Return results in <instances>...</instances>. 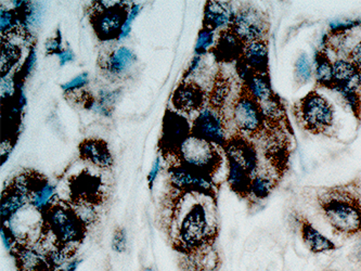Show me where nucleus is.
I'll list each match as a JSON object with an SVG mask.
<instances>
[{"label": "nucleus", "mask_w": 361, "mask_h": 271, "mask_svg": "<svg viewBox=\"0 0 361 271\" xmlns=\"http://www.w3.org/2000/svg\"><path fill=\"white\" fill-rule=\"evenodd\" d=\"M137 62V56L129 48L120 47L108 54L102 68L111 78H125Z\"/></svg>", "instance_id": "17"}, {"label": "nucleus", "mask_w": 361, "mask_h": 271, "mask_svg": "<svg viewBox=\"0 0 361 271\" xmlns=\"http://www.w3.org/2000/svg\"><path fill=\"white\" fill-rule=\"evenodd\" d=\"M161 169H162V167H161V159L160 157H157L154 163H153L152 169H151L150 173L148 175L149 188L150 189H152L155 179H157V175L160 173Z\"/></svg>", "instance_id": "36"}, {"label": "nucleus", "mask_w": 361, "mask_h": 271, "mask_svg": "<svg viewBox=\"0 0 361 271\" xmlns=\"http://www.w3.org/2000/svg\"><path fill=\"white\" fill-rule=\"evenodd\" d=\"M235 12H233L231 6L228 3L221 1H207L204 9V19L203 24L205 28H211L214 32L216 30L225 31L231 28L235 21Z\"/></svg>", "instance_id": "16"}, {"label": "nucleus", "mask_w": 361, "mask_h": 271, "mask_svg": "<svg viewBox=\"0 0 361 271\" xmlns=\"http://www.w3.org/2000/svg\"><path fill=\"white\" fill-rule=\"evenodd\" d=\"M1 94L5 96V98H9L14 94V84L11 78H8L7 76H4L1 80Z\"/></svg>", "instance_id": "37"}, {"label": "nucleus", "mask_w": 361, "mask_h": 271, "mask_svg": "<svg viewBox=\"0 0 361 271\" xmlns=\"http://www.w3.org/2000/svg\"><path fill=\"white\" fill-rule=\"evenodd\" d=\"M241 60L254 73L269 74L268 40H254L244 44Z\"/></svg>", "instance_id": "13"}, {"label": "nucleus", "mask_w": 361, "mask_h": 271, "mask_svg": "<svg viewBox=\"0 0 361 271\" xmlns=\"http://www.w3.org/2000/svg\"><path fill=\"white\" fill-rule=\"evenodd\" d=\"M277 179L270 174H258L252 179L250 195H253L257 200H264L269 197V194L274 191Z\"/></svg>", "instance_id": "24"}, {"label": "nucleus", "mask_w": 361, "mask_h": 271, "mask_svg": "<svg viewBox=\"0 0 361 271\" xmlns=\"http://www.w3.org/2000/svg\"><path fill=\"white\" fill-rule=\"evenodd\" d=\"M82 159L90 162L100 169H109L113 165V157L104 141L99 139H86L80 145Z\"/></svg>", "instance_id": "19"}, {"label": "nucleus", "mask_w": 361, "mask_h": 271, "mask_svg": "<svg viewBox=\"0 0 361 271\" xmlns=\"http://www.w3.org/2000/svg\"><path fill=\"white\" fill-rule=\"evenodd\" d=\"M300 222V236L306 248L314 254L330 252L336 248V244L322 234L319 230L314 227L312 222H308L306 218L298 217Z\"/></svg>", "instance_id": "18"}, {"label": "nucleus", "mask_w": 361, "mask_h": 271, "mask_svg": "<svg viewBox=\"0 0 361 271\" xmlns=\"http://www.w3.org/2000/svg\"><path fill=\"white\" fill-rule=\"evenodd\" d=\"M181 167L211 177L221 167V157L213 143L191 135L178 150Z\"/></svg>", "instance_id": "4"}, {"label": "nucleus", "mask_w": 361, "mask_h": 271, "mask_svg": "<svg viewBox=\"0 0 361 271\" xmlns=\"http://www.w3.org/2000/svg\"><path fill=\"white\" fill-rule=\"evenodd\" d=\"M231 28L244 44H247L254 40H268L270 23L261 10L255 7H245L235 13Z\"/></svg>", "instance_id": "8"}, {"label": "nucleus", "mask_w": 361, "mask_h": 271, "mask_svg": "<svg viewBox=\"0 0 361 271\" xmlns=\"http://www.w3.org/2000/svg\"><path fill=\"white\" fill-rule=\"evenodd\" d=\"M345 56H346L348 60H350V62H353L356 66V68L361 73V40H359L356 44H354V47L350 52H346Z\"/></svg>", "instance_id": "35"}, {"label": "nucleus", "mask_w": 361, "mask_h": 271, "mask_svg": "<svg viewBox=\"0 0 361 271\" xmlns=\"http://www.w3.org/2000/svg\"><path fill=\"white\" fill-rule=\"evenodd\" d=\"M1 238H3L4 246L7 248L8 251H11V248L14 246V238L13 234L7 228H4L1 229Z\"/></svg>", "instance_id": "39"}, {"label": "nucleus", "mask_w": 361, "mask_h": 271, "mask_svg": "<svg viewBox=\"0 0 361 271\" xmlns=\"http://www.w3.org/2000/svg\"><path fill=\"white\" fill-rule=\"evenodd\" d=\"M16 258L21 271H47L50 269L45 255L33 248H20L16 252Z\"/></svg>", "instance_id": "22"}, {"label": "nucleus", "mask_w": 361, "mask_h": 271, "mask_svg": "<svg viewBox=\"0 0 361 271\" xmlns=\"http://www.w3.org/2000/svg\"><path fill=\"white\" fill-rule=\"evenodd\" d=\"M314 68L310 56L302 52L294 64V80L298 86L302 87L310 82L314 78Z\"/></svg>", "instance_id": "26"}, {"label": "nucleus", "mask_w": 361, "mask_h": 271, "mask_svg": "<svg viewBox=\"0 0 361 271\" xmlns=\"http://www.w3.org/2000/svg\"><path fill=\"white\" fill-rule=\"evenodd\" d=\"M126 232L124 229H118L112 239V248L115 252L123 253L126 250Z\"/></svg>", "instance_id": "33"}, {"label": "nucleus", "mask_w": 361, "mask_h": 271, "mask_svg": "<svg viewBox=\"0 0 361 271\" xmlns=\"http://www.w3.org/2000/svg\"><path fill=\"white\" fill-rule=\"evenodd\" d=\"M231 119L235 128L240 133L250 137L266 136L269 131L261 103L254 98L253 95L244 84L242 85L237 98L233 101Z\"/></svg>", "instance_id": "3"}, {"label": "nucleus", "mask_w": 361, "mask_h": 271, "mask_svg": "<svg viewBox=\"0 0 361 271\" xmlns=\"http://www.w3.org/2000/svg\"><path fill=\"white\" fill-rule=\"evenodd\" d=\"M214 46V31L211 28L203 26L197 35L195 52L197 56L207 54Z\"/></svg>", "instance_id": "30"}, {"label": "nucleus", "mask_w": 361, "mask_h": 271, "mask_svg": "<svg viewBox=\"0 0 361 271\" xmlns=\"http://www.w3.org/2000/svg\"><path fill=\"white\" fill-rule=\"evenodd\" d=\"M334 90L350 105L355 117L361 121V73L353 62L345 58L334 62Z\"/></svg>", "instance_id": "6"}, {"label": "nucleus", "mask_w": 361, "mask_h": 271, "mask_svg": "<svg viewBox=\"0 0 361 271\" xmlns=\"http://www.w3.org/2000/svg\"><path fill=\"white\" fill-rule=\"evenodd\" d=\"M191 133L197 138L203 139L207 143L219 145V147H225L227 143L221 113L212 107L203 108L200 111L197 119L193 122Z\"/></svg>", "instance_id": "9"}, {"label": "nucleus", "mask_w": 361, "mask_h": 271, "mask_svg": "<svg viewBox=\"0 0 361 271\" xmlns=\"http://www.w3.org/2000/svg\"><path fill=\"white\" fill-rule=\"evenodd\" d=\"M169 174L171 183L177 189L201 193H211L213 191V183L209 176L202 175L181 165L171 167Z\"/></svg>", "instance_id": "12"}, {"label": "nucleus", "mask_w": 361, "mask_h": 271, "mask_svg": "<svg viewBox=\"0 0 361 271\" xmlns=\"http://www.w3.org/2000/svg\"><path fill=\"white\" fill-rule=\"evenodd\" d=\"M54 197H56V188L48 183L47 180L33 181L30 202L36 210L46 213L54 205L52 203H54Z\"/></svg>", "instance_id": "23"}, {"label": "nucleus", "mask_w": 361, "mask_h": 271, "mask_svg": "<svg viewBox=\"0 0 361 271\" xmlns=\"http://www.w3.org/2000/svg\"><path fill=\"white\" fill-rule=\"evenodd\" d=\"M80 260H75L73 262H71L66 268L56 269V271H75L78 269V265H80Z\"/></svg>", "instance_id": "42"}, {"label": "nucleus", "mask_w": 361, "mask_h": 271, "mask_svg": "<svg viewBox=\"0 0 361 271\" xmlns=\"http://www.w3.org/2000/svg\"><path fill=\"white\" fill-rule=\"evenodd\" d=\"M209 234V226L204 207L197 204L189 210L181 224L179 231L181 243L188 248H197L204 243Z\"/></svg>", "instance_id": "10"}, {"label": "nucleus", "mask_w": 361, "mask_h": 271, "mask_svg": "<svg viewBox=\"0 0 361 271\" xmlns=\"http://www.w3.org/2000/svg\"><path fill=\"white\" fill-rule=\"evenodd\" d=\"M90 82L88 78V73H82V74L78 75L73 80H71L70 82L66 83L62 85V89L66 92H72L78 90V89L84 88L86 85Z\"/></svg>", "instance_id": "32"}, {"label": "nucleus", "mask_w": 361, "mask_h": 271, "mask_svg": "<svg viewBox=\"0 0 361 271\" xmlns=\"http://www.w3.org/2000/svg\"><path fill=\"white\" fill-rule=\"evenodd\" d=\"M244 42L229 28L219 34V40L213 49L214 56L221 62L239 61L243 54Z\"/></svg>", "instance_id": "15"}, {"label": "nucleus", "mask_w": 361, "mask_h": 271, "mask_svg": "<svg viewBox=\"0 0 361 271\" xmlns=\"http://www.w3.org/2000/svg\"><path fill=\"white\" fill-rule=\"evenodd\" d=\"M98 12L92 19V28L101 40H118L128 12L122 1H101Z\"/></svg>", "instance_id": "7"}, {"label": "nucleus", "mask_w": 361, "mask_h": 271, "mask_svg": "<svg viewBox=\"0 0 361 271\" xmlns=\"http://www.w3.org/2000/svg\"><path fill=\"white\" fill-rule=\"evenodd\" d=\"M192 135L187 119L174 111H167L163 122L161 145L169 152H178L179 147Z\"/></svg>", "instance_id": "11"}, {"label": "nucleus", "mask_w": 361, "mask_h": 271, "mask_svg": "<svg viewBox=\"0 0 361 271\" xmlns=\"http://www.w3.org/2000/svg\"><path fill=\"white\" fill-rule=\"evenodd\" d=\"M200 62H201V56H195V59H193L192 62H191L190 66H189V70H188L187 75L189 76V75L192 74V73H195V71L199 68Z\"/></svg>", "instance_id": "41"}, {"label": "nucleus", "mask_w": 361, "mask_h": 271, "mask_svg": "<svg viewBox=\"0 0 361 271\" xmlns=\"http://www.w3.org/2000/svg\"><path fill=\"white\" fill-rule=\"evenodd\" d=\"M48 229L62 246L78 243L84 238L85 226L73 208L63 204H54L46 212Z\"/></svg>", "instance_id": "5"}, {"label": "nucleus", "mask_w": 361, "mask_h": 271, "mask_svg": "<svg viewBox=\"0 0 361 271\" xmlns=\"http://www.w3.org/2000/svg\"><path fill=\"white\" fill-rule=\"evenodd\" d=\"M20 23L19 13L14 10L1 9L0 11V30L3 35H10L17 30Z\"/></svg>", "instance_id": "28"}, {"label": "nucleus", "mask_w": 361, "mask_h": 271, "mask_svg": "<svg viewBox=\"0 0 361 271\" xmlns=\"http://www.w3.org/2000/svg\"><path fill=\"white\" fill-rule=\"evenodd\" d=\"M140 10L141 6L138 5V4H134V5L130 7L126 21H125L124 25H123L122 32H121L120 37H118V40H125V38L128 37L129 34L132 32L133 22L136 20L137 16H138Z\"/></svg>", "instance_id": "31"}, {"label": "nucleus", "mask_w": 361, "mask_h": 271, "mask_svg": "<svg viewBox=\"0 0 361 271\" xmlns=\"http://www.w3.org/2000/svg\"><path fill=\"white\" fill-rule=\"evenodd\" d=\"M314 76L317 88L334 90V62L331 61L326 50L320 49L314 54Z\"/></svg>", "instance_id": "20"}, {"label": "nucleus", "mask_w": 361, "mask_h": 271, "mask_svg": "<svg viewBox=\"0 0 361 271\" xmlns=\"http://www.w3.org/2000/svg\"><path fill=\"white\" fill-rule=\"evenodd\" d=\"M36 64V52L35 50H32L31 54L28 56L27 60H26L25 66H24V68L26 71V75L30 74L31 71L33 70L34 66H35Z\"/></svg>", "instance_id": "40"}, {"label": "nucleus", "mask_w": 361, "mask_h": 271, "mask_svg": "<svg viewBox=\"0 0 361 271\" xmlns=\"http://www.w3.org/2000/svg\"><path fill=\"white\" fill-rule=\"evenodd\" d=\"M73 210L75 212L78 219L85 224H92L97 219V210L94 208V203L85 201H76L73 205Z\"/></svg>", "instance_id": "29"}, {"label": "nucleus", "mask_w": 361, "mask_h": 271, "mask_svg": "<svg viewBox=\"0 0 361 271\" xmlns=\"http://www.w3.org/2000/svg\"><path fill=\"white\" fill-rule=\"evenodd\" d=\"M292 113L298 126L314 136H330L334 126V108L316 90L296 101Z\"/></svg>", "instance_id": "2"}, {"label": "nucleus", "mask_w": 361, "mask_h": 271, "mask_svg": "<svg viewBox=\"0 0 361 271\" xmlns=\"http://www.w3.org/2000/svg\"><path fill=\"white\" fill-rule=\"evenodd\" d=\"M230 92H231V88H230L229 80L225 76H223V74H219L216 78L215 83H214L213 89H212V108L223 113Z\"/></svg>", "instance_id": "25"}, {"label": "nucleus", "mask_w": 361, "mask_h": 271, "mask_svg": "<svg viewBox=\"0 0 361 271\" xmlns=\"http://www.w3.org/2000/svg\"><path fill=\"white\" fill-rule=\"evenodd\" d=\"M143 271H154V270H153V269H152V268H146V269H145V270H143Z\"/></svg>", "instance_id": "43"}, {"label": "nucleus", "mask_w": 361, "mask_h": 271, "mask_svg": "<svg viewBox=\"0 0 361 271\" xmlns=\"http://www.w3.org/2000/svg\"><path fill=\"white\" fill-rule=\"evenodd\" d=\"M205 94L197 85L185 83L179 85L173 96V104L181 112L201 111L204 104Z\"/></svg>", "instance_id": "14"}, {"label": "nucleus", "mask_w": 361, "mask_h": 271, "mask_svg": "<svg viewBox=\"0 0 361 271\" xmlns=\"http://www.w3.org/2000/svg\"><path fill=\"white\" fill-rule=\"evenodd\" d=\"M316 201L324 220L338 236L361 234V185L350 181L344 185L324 187L318 190Z\"/></svg>", "instance_id": "1"}, {"label": "nucleus", "mask_w": 361, "mask_h": 271, "mask_svg": "<svg viewBox=\"0 0 361 271\" xmlns=\"http://www.w3.org/2000/svg\"><path fill=\"white\" fill-rule=\"evenodd\" d=\"M20 54H20L18 46L11 44V42H3V47H1V74L4 76H7V73L9 72L10 68L17 64Z\"/></svg>", "instance_id": "27"}, {"label": "nucleus", "mask_w": 361, "mask_h": 271, "mask_svg": "<svg viewBox=\"0 0 361 271\" xmlns=\"http://www.w3.org/2000/svg\"><path fill=\"white\" fill-rule=\"evenodd\" d=\"M58 58H59L60 66H63L66 64H70V62H73L75 56H74V52L70 48H66V49L62 50L58 54Z\"/></svg>", "instance_id": "38"}, {"label": "nucleus", "mask_w": 361, "mask_h": 271, "mask_svg": "<svg viewBox=\"0 0 361 271\" xmlns=\"http://www.w3.org/2000/svg\"><path fill=\"white\" fill-rule=\"evenodd\" d=\"M228 159L227 181L230 188L239 194L240 197L247 198L250 195V188H251L252 177L247 169L242 167L241 164L238 163L235 159Z\"/></svg>", "instance_id": "21"}, {"label": "nucleus", "mask_w": 361, "mask_h": 271, "mask_svg": "<svg viewBox=\"0 0 361 271\" xmlns=\"http://www.w3.org/2000/svg\"><path fill=\"white\" fill-rule=\"evenodd\" d=\"M46 50H47L48 54H56V56L63 50V48H62V38L60 31H58V33L56 34L54 38L47 40V42H46Z\"/></svg>", "instance_id": "34"}]
</instances>
